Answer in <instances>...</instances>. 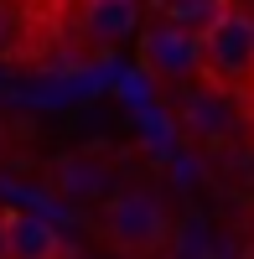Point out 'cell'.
<instances>
[{
  "label": "cell",
  "mask_w": 254,
  "mask_h": 259,
  "mask_svg": "<svg viewBox=\"0 0 254 259\" xmlns=\"http://www.w3.org/2000/svg\"><path fill=\"white\" fill-rule=\"evenodd\" d=\"M6 218H11V212L0 207V259H6Z\"/></svg>",
  "instance_id": "obj_9"
},
{
  "label": "cell",
  "mask_w": 254,
  "mask_h": 259,
  "mask_svg": "<svg viewBox=\"0 0 254 259\" xmlns=\"http://www.w3.org/2000/svg\"><path fill=\"white\" fill-rule=\"evenodd\" d=\"M78 21H83V31L94 41L114 47V41H130L145 26V0H83Z\"/></svg>",
  "instance_id": "obj_5"
},
{
  "label": "cell",
  "mask_w": 254,
  "mask_h": 259,
  "mask_svg": "<svg viewBox=\"0 0 254 259\" xmlns=\"http://www.w3.org/2000/svg\"><path fill=\"white\" fill-rule=\"evenodd\" d=\"M140 62L151 68L161 83H197L202 78V52L192 31H177L156 21V26H140Z\"/></svg>",
  "instance_id": "obj_3"
},
{
  "label": "cell",
  "mask_w": 254,
  "mask_h": 259,
  "mask_svg": "<svg viewBox=\"0 0 254 259\" xmlns=\"http://www.w3.org/2000/svg\"><path fill=\"white\" fill-rule=\"evenodd\" d=\"M62 239L47 218L36 212H11L6 218V259H57Z\"/></svg>",
  "instance_id": "obj_6"
},
{
  "label": "cell",
  "mask_w": 254,
  "mask_h": 259,
  "mask_svg": "<svg viewBox=\"0 0 254 259\" xmlns=\"http://www.w3.org/2000/svg\"><path fill=\"white\" fill-rule=\"evenodd\" d=\"M228 6H234V0H161V21H166V26H177V31L202 36Z\"/></svg>",
  "instance_id": "obj_8"
},
{
  "label": "cell",
  "mask_w": 254,
  "mask_h": 259,
  "mask_svg": "<svg viewBox=\"0 0 254 259\" xmlns=\"http://www.w3.org/2000/svg\"><path fill=\"white\" fill-rule=\"evenodd\" d=\"M197 52H202V78L213 89L234 94L244 83H254V16L244 6H228L197 36Z\"/></svg>",
  "instance_id": "obj_2"
},
{
  "label": "cell",
  "mask_w": 254,
  "mask_h": 259,
  "mask_svg": "<svg viewBox=\"0 0 254 259\" xmlns=\"http://www.w3.org/2000/svg\"><path fill=\"white\" fill-rule=\"evenodd\" d=\"M52 182H57L62 197H73V202H94V197L104 202V197H109V171H104L99 161H83V156L62 161L52 171Z\"/></svg>",
  "instance_id": "obj_7"
},
{
  "label": "cell",
  "mask_w": 254,
  "mask_h": 259,
  "mask_svg": "<svg viewBox=\"0 0 254 259\" xmlns=\"http://www.w3.org/2000/svg\"><path fill=\"white\" fill-rule=\"evenodd\" d=\"M177 119L197 140H223L234 130V109L223 104V89H213V83H187L177 99Z\"/></svg>",
  "instance_id": "obj_4"
},
{
  "label": "cell",
  "mask_w": 254,
  "mask_h": 259,
  "mask_svg": "<svg viewBox=\"0 0 254 259\" xmlns=\"http://www.w3.org/2000/svg\"><path fill=\"white\" fill-rule=\"evenodd\" d=\"M99 239L119 254H156L172 239V212L156 192L145 187H119L99 202Z\"/></svg>",
  "instance_id": "obj_1"
}]
</instances>
